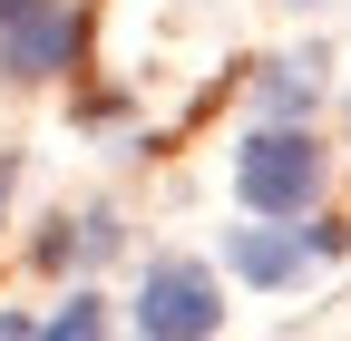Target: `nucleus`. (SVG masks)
<instances>
[{
  "label": "nucleus",
  "mask_w": 351,
  "mask_h": 341,
  "mask_svg": "<svg viewBox=\"0 0 351 341\" xmlns=\"http://www.w3.org/2000/svg\"><path fill=\"white\" fill-rule=\"evenodd\" d=\"M0 195H10V166H0Z\"/></svg>",
  "instance_id": "obj_7"
},
{
  "label": "nucleus",
  "mask_w": 351,
  "mask_h": 341,
  "mask_svg": "<svg viewBox=\"0 0 351 341\" xmlns=\"http://www.w3.org/2000/svg\"><path fill=\"white\" fill-rule=\"evenodd\" d=\"M263 98H274V108H313V59L274 68V78H263Z\"/></svg>",
  "instance_id": "obj_5"
},
{
  "label": "nucleus",
  "mask_w": 351,
  "mask_h": 341,
  "mask_svg": "<svg viewBox=\"0 0 351 341\" xmlns=\"http://www.w3.org/2000/svg\"><path fill=\"white\" fill-rule=\"evenodd\" d=\"M234 195L254 215H302V205L322 195V147L302 137V127H263V137L234 147Z\"/></svg>",
  "instance_id": "obj_1"
},
{
  "label": "nucleus",
  "mask_w": 351,
  "mask_h": 341,
  "mask_svg": "<svg viewBox=\"0 0 351 341\" xmlns=\"http://www.w3.org/2000/svg\"><path fill=\"white\" fill-rule=\"evenodd\" d=\"M49 331H59V341H69V331H98V292H69V303H59V322H49Z\"/></svg>",
  "instance_id": "obj_6"
},
{
  "label": "nucleus",
  "mask_w": 351,
  "mask_h": 341,
  "mask_svg": "<svg viewBox=\"0 0 351 341\" xmlns=\"http://www.w3.org/2000/svg\"><path fill=\"white\" fill-rule=\"evenodd\" d=\"M215 322H225V303H215V273L205 264H156L137 283V331L156 341H205Z\"/></svg>",
  "instance_id": "obj_2"
},
{
  "label": "nucleus",
  "mask_w": 351,
  "mask_h": 341,
  "mask_svg": "<svg viewBox=\"0 0 351 341\" xmlns=\"http://www.w3.org/2000/svg\"><path fill=\"white\" fill-rule=\"evenodd\" d=\"M69 59H78L69 0H0V68L10 78H59Z\"/></svg>",
  "instance_id": "obj_3"
},
{
  "label": "nucleus",
  "mask_w": 351,
  "mask_h": 341,
  "mask_svg": "<svg viewBox=\"0 0 351 341\" xmlns=\"http://www.w3.org/2000/svg\"><path fill=\"white\" fill-rule=\"evenodd\" d=\"M341 244H351L341 225H313V234H302V225H244V234L225 244V264H234L244 283H293L302 253H341Z\"/></svg>",
  "instance_id": "obj_4"
}]
</instances>
